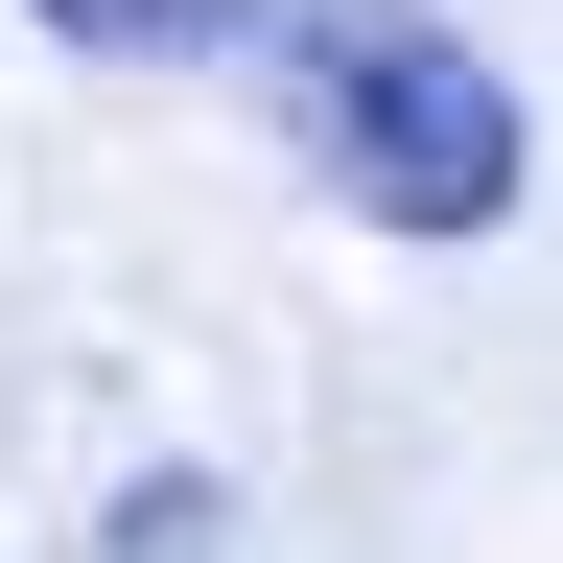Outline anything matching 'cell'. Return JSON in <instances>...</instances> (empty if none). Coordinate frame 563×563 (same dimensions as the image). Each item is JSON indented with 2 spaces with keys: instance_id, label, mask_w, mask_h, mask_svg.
<instances>
[{
  "instance_id": "7a4b0ae2",
  "label": "cell",
  "mask_w": 563,
  "mask_h": 563,
  "mask_svg": "<svg viewBox=\"0 0 563 563\" xmlns=\"http://www.w3.org/2000/svg\"><path fill=\"white\" fill-rule=\"evenodd\" d=\"M47 47H95V70H188V47H235L258 0H24Z\"/></svg>"
},
{
  "instance_id": "6da1fadb",
  "label": "cell",
  "mask_w": 563,
  "mask_h": 563,
  "mask_svg": "<svg viewBox=\"0 0 563 563\" xmlns=\"http://www.w3.org/2000/svg\"><path fill=\"white\" fill-rule=\"evenodd\" d=\"M282 141H306V188L376 211V235H493V211L540 188L517 70L446 47L422 0H282Z\"/></svg>"
}]
</instances>
